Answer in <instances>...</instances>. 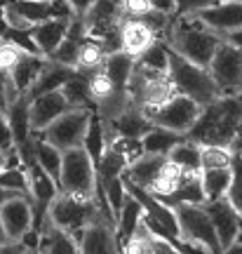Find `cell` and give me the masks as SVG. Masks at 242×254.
Listing matches in <instances>:
<instances>
[{
  "label": "cell",
  "mask_w": 242,
  "mask_h": 254,
  "mask_svg": "<svg viewBox=\"0 0 242 254\" xmlns=\"http://www.w3.org/2000/svg\"><path fill=\"white\" fill-rule=\"evenodd\" d=\"M5 2H7V0H0V12H2V7H5Z\"/></svg>",
  "instance_id": "816d5d0a"
},
{
  "label": "cell",
  "mask_w": 242,
  "mask_h": 254,
  "mask_svg": "<svg viewBox=\"0 0 242 254\" xmlns=\"http://www.w3.org/2000/svg\"><path fill=\"white\" fill-rule=\"evenodd\" d=\"M28 106H31V99L28 97H19L7 106L5 116H7L9 129H12V136H14V146H24L33 139V132H31V118H28Z\"/></svg>",
  "instance_id": "603a6c76"
},
{
  "label": "cell",
  "mask_w": 242,
  "mask_h": 254,
  "mask_svg": "<svg viewBox=\"0 0 242 254\" xmlns=\"http://www.w3.org/2000/svg\"><path fill=\"white\" fill-rule=\"evenodd\" d=\"M240 90H242V66H240Z\"/></svg>",
  "instance_id": "f5cc1de1"
},
{
  "label": "cell",
  "mask_w": 242,
  "mask_h": 254,
  "mask_svg": "<svg viewBox=\"0 0 242 254\" xmlns=\"http://www.w3.org/2000/svg\"><path fill=\"white\" fill-rule=\"evenodd\" d=\"M61 92L71 109H94L92 92H90V73L73 68L71 78L63 82Z\"/></svg>",
  "instance_id": "484cf974"
},
{
  "label": "cell",
  "mask_w": 242,
  "mask_h": 254,
  "mask_svg": "<svg viewBox=\"0 0 242 254\" xmlns=\"http://www.w3.org/2000/svg\"><path fill=\"white\" fill-rule=\"evenodd\" d=\"M0 45H2V38H0Z\"/></svg>",
  "instance_id": "11a10c76"
},
{
  "label": "cell",
  "mask_w": 242,
  "mask_h": 254,
  "mask_svg": "<svg viewBox=\"0 0 242 254\" xmlns=\"http://www.w3.org/2000/svg\"><path fill=\"white\" fill-rule=\"evenodd\" d=\"M153 236H155V233H153ZM155 238H158V236H155ZM155 254H181V252H177V250H174L170 243H165L162 238H158V247H155Z\"/></svg>",
  "instance_id": "f6af8a7d"
},
{
  "label": "cell",
  "mask_w": 242,
  "mask_h": 254,
  "mask_svg": "<svg viewBox=\"0 0 242 254\" xmlns=\"http://www.w3.org/2000/svg\"><path fill=\"white\" fill-rule=\"evenodd\" d=\"M73 73V66H66V64H59L54 59H47L45 66L40 68L38 78L33 80L31 90H28V99H36L40 94H47V92H54V90H61L63 82L71 78Z\"/></svg>",
  "instance_id": "e0dca14e"
},
{
  "label": "cell",
  "mask_w": 242,
  "mask_h": 254,
  "mask_svg": "<svg viewBox=\"0 0 242 254\" xmlns=\"http://www.w3.org/2000/svg\"><path fill=\"white\" fill-rule=\"evenodd\" d=\"M92 2H94V0H68V5H71L73 12H75V17H85V12L92 7Z\"/></svg>",
  "instance_id": "7bdbcfd3"
},
{
  "label": "cell",
  "mask_w": 242,
  "mask_h": 254,
  "mask_svg": "<svg viewBox=\"0 0 242 254\" xmlns=\"http://www.w3.org/2000/svg\"><path fill=\"white\" fill-rule=\"evenodd\" d=\"M80 254H122V245L116 236V219L108 214H99L90 226L82 228Z\"/></svg>",
  "instance_id": "30bf717a"
},
{
  "label": "cell",
  "mask_w": 242,
  "mask_h": 254,
  "mask_svg": "<svg viewBox=\"0 0 242 254\" xmlns=\"http://www.w3.org/2000/svg\"><path fill=\"white\" fill-rule=\"evenodd\" d=\"M205 209L212 224H214V231L219 236V243H221V250L228 247L233 243L238 233L242 231V217L235 212V207L228 202L226 198H219V200H209L205 202Z\"/></svg>",
  "instance_id": "5bb4252c"
},
{
  "label": "cell",
  "mask_w": 242,
  "mask_h": 254,
  "mask_svg": "<svg viewBox=\"0 0 242 254\" xmlns=\"http://www.w3.org/2000/svg\"><path fill=\"white\" fill-rule=\"evenodd\" d=\"M231 186L226 190V200L235 207V212L242 217V155L233 153V163H231Z\"/></svg>",
  "instance_id": "8d00e7d4"
},
{
  "label": "cell",
  "mask_w": 242,
  "mask_h": 254,
  "mask_svg": "<svg viewBox=\"0 0 242 254\" xmlns=\"http://www.w3.org/2000/svg\"><path fill=\"white\" fill-rule=\"evenodd\" d=\"M155 40H160V38L155 36L144 21H136V19L120 21V50H122L125 55L136 59V57L144 55Z\"/></svg>",
  "instance_id": "9a60e30c"
},
{
  "label": "cell",
  "mask_w": 242,
  "mask_h": 254,
  "mask_svg": "<svg viewBox=\"0 0 242 254\" xmlns=\"http://www.w3.org/2000/svg\"><path fill=\"white\" fill-rule=\"evenodd\" d=\"M231 167H214V170H200V179H202V190H205L207 202L209 200L226 198V190L231 186Z\"/></svg>",
  "instance_id": "f546056e"
},
{
  "label": "cell",
  "mask_w": 242,
  "mask_h": 254,
  "mask_svg": "<svg viewBox=\"0 0 242 254\" xmlns=\"http://www.w3.org/2000/svg\"><path fill=\"white\" fill-rule=\"evenodd\" d=\"M233 153H238V155H242V125H240V129L235 132V136H233V141H231V146H228Z\"/></svg>",
  "instance_id": "bcb514c9"
},
{
  "label": "cell",
  "mask_w": 242,
  "mask_h": 254,
  "mask_svg": "<svg viewBox=\"0 0 242 254\" xmlns=\"http://www.w3.org/2000/svg\"><path fill=\"white\" fill-rule=\"evenodd\" d=\"M242 125V92L219 94L214 101L200 109L195 125L190 127V141L200 146H231Z\"/></svg>",
  "instance_id": "6da1fadb"
},
{
  "label": "cell",
  "mask_w": 242,
  "mask_h": 254,
  "mask_svg": "<svg viewBox=\"0 0 242 254\" xmlns=\"http://www.w3.org/2000/svg\"><path fill=\"white\" fill-rule=\"evenodd\" d=\"M59 190L78 195V198L97 200V190H99L97 165L92 163V158L87 155V151L82 146L63 151Z\"/></svg>",
  "instance_id": "5b68a950"
},
{
  "label": "cell",
  "mask_w": 242,
  "mask_h": 254,
  "mask_svg": "<svg viewBox=\"0 0 242 254\" xmlns=\"http://www.w3.org/2000/svg\"><path fill=\"white\" fill-rule=\"evenodd\" d=\"M9 148H14V136H12L5 111H0V153H7Z\"/></svg>",
  "instance_id": "60d3db41"
},
{
  "label": "cell",
  "mask_w": 242,
  "mask_h": 254,
  "mask_svg": "<svg viewBox=\"0 0 242 254\" xmlns=\"http://www.w3.org/2000/svg\"><path fill=\"white\" fill-rule=\"evenodd\" d=\"M200 104L193 101L190 97L183 94H174L170 101H165L158 111L151 113V123L172 132H179V134H188L190 127L195 125L197 116H200Z\"/></svg>",
  "instance_id": "ba28073f"
},
{
  "label": "cell",
  "mask_w": 242,
  "mask_h": 254,
  "mask_svg": "<svg viewBox=\"0 0 242 254\" xmlns=\"http://www.w3.org/2000/svg\"><path fill=\"white\" fill-rule=\"evenodd\" d=\"M141 219H144V205L134 195L127 193L125 202H122V207H120V212L116 217V236L120 240V245H125L127 240L134 236L139 224H141Z\"/></svg>",
  "instance_id": "cb8c5ba5"
},
{
  "label": "cell",
  "mask_w": 242,
  "mask_h": 254,
  "mask_svg": "<svg viewBox=\"0 0 242 254\" xmlns=\"http://www.w3.org/2000/svg\"><path fill=\"white\" fill-rule=\"evenodd\" d=\"M240 66H242V50L233 47L231 43L221 40V45L216 47L212 62L207 66V71L212 73L214 82L219 85L221 94H233L240 90Z\"/></svg>",
  "instance_id": "9c48e42d"
},
{
  "label": "cell",
  "mask_w": 242,
  "mask_h": 254,
  "mask_svg": "<svg viewBox=\"0 0 242 254\" xmlns=\"http://www.w3.org/2000/svg\"><path fill=\"white\" fill-rule=\"evenodd\" d=\"M177 224H179V236L190 245L205 247L209 254H221V243L214 231V224L207 214L205 205H177L174 207Z\"/></svg>",
  "instance_id": "8992f818"
},
{
  "label": "cell",
  "mask_w": 242,
  "mask_h": 254,
  "mask_svg": "<svg viewBox=\"0 0 242 254\" xmlns=\"http://www.w3.org/2000/svg\"><path fill=\"white\" fill-rule=\"evenodd\" d=\"M167 75H170L172 85L177 94L190 97L193 101H197L200 106H205L209 101H214L221 90L214 82L212 73L207 71L205 66L188 62L186 57H181L179 52H174L170 47V64H167Z\"/></svg>",
  "instance_id": "3957f363"
},
{
  "label": "cell",
  "mask_w": 242,
  "mask_h": 254,
  "mask_svg": "<svg viewBox=\"0 0 242 254\" xmlns=\"http://www.w3.org/2000/svg\"><path fill=\"white\" fill-rule=\"evenodd\" d=\"M99 214H108V212H104V209L99 207L97 200L78 198V195H71V193L59 190L52 198V202H50L47 221L54 224L57 228H63V231L73 233L75 238H80L82 228L90 226ZM108 217H111V214H108Z\"/></svg>",
  "instance_id": "277c9868"
},
{
  "label": "cell",
  "mask_w": 242,
  "mask_h": 254,
  "mask_svg": "<svg viewBox=\"0 0 242 254\" xmlns=\"http://www.w3.org/2000/svg\"><path fill=\"white\" fill-rule=\"evenodd\" d=\"M24 55V50L17 45H12L7 40H2V45H0V71L2 73H9L12 71V66L19 62V57Z\"/></svg>",
  "instance_id": "74e56055"
},
{
  "label": "cell",
  "mask_w": 242,
  "mask_h": 254,
  "mask_svg": "<svg viewBox=\"0 0 242 254\" xmlns=\"http://www.w3.org/2000/svg\"><path fill=\"white\" fill-rule=\"evenodd\" d=\"M2 167H5V158H2V153H0V172H2Z\"/></svg>",
  "instance_id": "f907efd6"
},
{
  "label": "cell",
  "mask_w": 242,
  "mask_h": 254,
  "mask_svg": "<svg viewBox=\"0 0 242 254\" xmlns=\"http://www.w3.org/2000/svg\"><path fill=\"white\" fill-rule=\"evenodd\" d=\"M167 163H172L181 172H200L202 170V158H200V144L190 141L188 136L167 153Z\"/></svg>",
  "instance_id": "83f0119b"
},
{
  "label": "cell",
  "mask_w": 242,
  "mask_h": 254,
  "mask_svg": "<svg viewBox=\"0 0 242 254\" xmlns=\"http://www.w3.org/2000/svg\"><path fill=\"white\" fill-rule=\"evenodd\" d=\"M38 250L43 254H80V243L73 233L57 228L45 219V224L40 228V247Z\"/></svg>",
  "instance_id": "ffe728a7"
},
{
  "label": "cell",
  "mask_w": 242,
  "mask_h": 254,
  "mask_svg": "<svg viewBox=\"0 0 242 254\" xmlns=\"http://www.w3.org/2000/svg\"><path fill=\"white\" fill-rule=\"evenodd\" d=\"M92 113H94V109H68L54 120L45 132H38V134L47 139L52 146H57L59 151L78 148V146H82Z\"/></svg>",
  "instance_id": "52a82bcc"
},
{
  "label": "cell",
  "mask_w": 242,
  "mask_h": 254,
  "mask_svg": "<svg viewBox=\"0 0 242 254\" xmlns=\"http://www.w3.org/2000/svg\"><path fill=\"white\" fill-rule=\"evenodd\" d=\"M12 195H19V193H12V190H7V189H2V186H0V205H2L5 200H9Z\"/></svg>",
  "instance_id": "c3c4849f"
},
{
  "label": "cell",
  "mask_w": 242,
  "mask_h": 254,
  "mask_svg": "<svg viewBox=\"0 0 242 254\" xmlns=\"http://www.w3.org/2000/svg\"><path fill=\"white\" fill-rule=\"evenodd\" d=\"M186 134H179V132H172V129H165V127L153 125L144 136H141V146H144V153H155V155H167L174 148V146L183 141Z\"/></svg>",
  "instance_id": "f1b7e54d"
},
{
  "label": "cell",
  "mask_w": 242,
  "mask_h": 254,
  "mask_svg": "<svg viewBox=\"0 0 242 254\" xmlns=\"http://www.w3.org/2000/svg\"><path fill=\"white\" fill-rule=\"evenodd\" d=\"M47 57L43 55H33V52H24V55L19 57V62L12 66V71H9V78L14 82V87L21 97H26L28 90H31V85L33 80L38 78V73L40 68L45 66Z\"/></svg>",
  "instance_id": "44dd1931"
},
{
  "label": "cell",
  "mask_w": 242,
  "mask_h": 254,
  "mask_svg": "<svg viewBox=\"0 0 242 254\" xmlns=\"http://www.w3.org/2000/svg\"><path fill=\"white\" fill-rule=\"evenodd\" d=\"M235 240H242V231H240V233H238V238H235Z\"/></svg>",
  "instance_id": "db71d44e"
},
{
  "label": "cell",
  "mask_w": 242,
  "mask_h": 254,
  "mask_svg": "<svg viewBox=\"0 0 242 254\" xmlns=\"http://www.w3.org/2000/svg\"><path fill=\"white\" fill-rule=\"evenodd\" d=\"M0 219L9 240H19L33 226V202L31 195H12L0 205Z\"/></svg>",
  "instance_id": "7c38bea8"
},
{
  "label": "cell",
  "mask_w": 242,
  "mask_h": 254,
  "mask_svg": "<svg viewBox=\"0 0 242 254\" xmlns=\"http://www.w3.org/2000/svg\"><path fill=\"white\" fill-rule=\"evenodd\" d=\"M5 243H9V238H7L5 226H2V219H0V245H5Z\"/></svg>",
  "instance_id": "681fc988"
},
{
  "label": "cell",
  "mask_w": 242,
  "mask_h": 254,
  "mask_svg": "<svg viewBox=\"0 0 242 254\" xmlns=\"http://www.w3.org/2000/svg\"><path fill=\"white\" fill-rule=\"evenodd\" d=\"M82 148L87 151V155L92 158V163L99 165L101 155L106 153V134H104V123H101V116L97 111L92 113L90 125H87V132H85V139H82Z\"/></svg>",
  "instance_id": "4dcf8cb0"
},
{
  "label": "cell",
  "mask_w": 242,
  "mask_h": 254,
  "mask_svg": "<svg viewBox=\"0 0 242 254\" xmlns=\"http://www.w3.org/2000/svg\"><path fill=\"white\" fill-rule=\"evenodd\" d=\"M181 170H177L172 163H165L162 165V170L158 172V177H155V182L151 184V189H148V193H151L153 198L162 200L165 195H170L172 190L177 189V184H179L181 179Z\"/></svg>",
  "instance_id": "836d02e7"
},
{
  "label": "cell",
  "mask_w": 242,
  "mask_h": 254,
  "mask_svg": "<svg viewBox=\"0 0 242 254\" xmlns=\"http://www.w3.org/2000/svg\"><path fill=\"white\" fill-rule=\"evenodd\" d=\"M68 26H71V19H47V21L31 26V36H33V43L38 45L40 55L50 59L54 55V50L61 45V40L66 38Z\"/></svg>",
  "instance_id": "2e32d148"
},
{
  "label": "cell",
  "mask_w": 242,
  "mask_h": 254,
  "mask_svg": "<svg viewBox=\"0 0 242 254\" xmlns=\"http://www.w3.org/2000/svg\"><path fill=\"white\" fill-rule=\"evenodd\" d=\"M165 163H167V155L141 153L139 158H134L132 163L127 165L122 177H125L127 182H132V184H136V186H141V189L148 190Z\"/></svg>",
  "instance_id": "ac0fdd59"
},
{
  "label": "cell",
  "mask_w": 242,
  "mask_h": 254,
  "mask_svg": "<svg viewBox=\"0 0 242 254\" xmlns=\"http://www.w3.org/2000/svg\"><path fill=\"white\" fill-rule=\"evenodd\" d=\"M21 94L17 92L14 82L9 78V73H2L0 71V111H7V106L12 104L14 99H19Z\"/></svg>",
  "instance_id": "f35d334b"
},
{
  "label": "cell",
  "mask_w": 242,
  "mask_h": 254,
  "mask_svg": "<svg viewBox=\"0 0 242 254\" xmlns=\"http://www.w3.org/2000/svg\"><path fill=\"white\" fill-rule=\"evenodd\" d=\"M214 5V0H177V9H174V17H181V14H193L197 9L209 7Z\"/></svg>",
  "instance_id": "ab89813d"
},
{
  "label": "cell",
  "mask_w": 242,
  "mask_h": 254,
  "mask_svg": "<svg viewBox=\"0 0 242 254\" xmlns=\"http://www.w3.org/2000/svg\"><path fill=\"white\" fill-rule=\"evenodd\" d=\"M224 38L216 31L202 24L195 14H181V17L172 19L170 33L165 38V43L179 52L181 57H186L188 62L197 64V66H209L212 57H214L216 47L221 45Z\"/></svg>",
  "instance_id": "7a4b0ae2"
},
{
  "label": "cell",
  "mask_w": 242,
  "mask_h": 254,
  "mask_svg": "<svg viewBox=\"0 0 242 254\" xmlns=\"http://www.w3.org/2000/svg\"><path fill=\"white\" fill-rule=\"evenodd\" d=\"M38 254H43V252H40V250H38Z\"/></svg>",
  "instance_id": "9f6ffc18"
},
{
  "label": "cell",
  "mask_w": 242,
  "mask_h": 254,
  "mask_svg": "<svg viewBox=\"0 0 242 254\" xmlns=\"http://www.w3.org/2000/svg\"><path fill=\"white\" fill-rule=\"evenodd\" d=\"M193 14L212 31H216L219 36H226L231 31L242 28V0H219V2L197 9Z\"/></svg>",
  "instance_id": "8fae6325"
},
{
  "label": "cell",
  "mask_w": 242,
  "mask_h": 254,
  "mask_svg": "<svg viewBox=\"0 0 242 254\" xmlns=\"http://www.w3.org/2000/svg\"><path fill=\"white\" fill-rule=\"evenodd\" d=\"M33 153H36V163L40 165V170L57 182L59 186V174H61V158H63V151H59L57 146H52L47 139L33 132Z\"/></svg>",
  "instance_id": "4316f807"
},
{
  "label": "cell",
  "mask_w": 242,
  "mask_h": 254,
  "mask_svg": "<svg viewBox=\"0 0 242 254\" xmlns=\"http://www.w3.org/2000/svg\"><path fill=\"white\" fill-rule=\"evenodd\" d=\"M200 158H202V170L231 167L233 151L228 146H200Z\"/></svg>",
  "instance_id": "d590c367"
},
{
  "label": "cell",
  "mask_w": 242,
  "mask_h": 254,
  "mask_svg": "<svg viewBox=\"0 0 242 254\" xmlns=\"http://www.w3.org/2000/svg\"><path fill=\"white\" fill-rule=\"evenodd\" d=\"M226 40V43H231L233 47H238V50H242V28H238V31H231V33H226V36H221Z\"/></svg>",
  "instance_id": "ee69618b"
},
{
  "label": "cell",
  "mask_w": 242,
  "mask_h": 254,
  "mask_svg": "<svg viewBox=\"0 0 242 254\" xmlns=\"http://www.w3.org/2000/svg\"><path fill=\"white\" fill-rule=\"evenodd\" d=\"M85 38H87V28H85L82 17H73L71 26H68V33H66L61 45L54 50V55L50 59H54V62H59V64H66V66H75V59H78V52H80Z\"/></svg>",
  "instance_id": "7402d4cb"
},
{
  "label": "cell",
  "mask_w": 242,
  "mask_h": 254,
  "mask_svg": "<svg viewBox=\"0 0 242 254\" xmlns=\"http://www.w3.org/2000/svg\"><path fill=\"white\" fill-rule=\"evenodd\" d=\"M221 254H242V240H233L228 247L221 250Z\"/></svg>",
  "instance_id": "7dc6e473"
},
{
  "label": "cell",
  "mask_w": 242,
  "mask_h": 254,
  "mask_svg": "<svg viewBox=\"0 0 242 254\" xmlns=\"http://www.w3.org/2000/svg\"><path fill=\"white\" fill-rule=\"evenodd\" d=\"M136 64L144 66L146 71L153 73H167V64H170V45L165 40H155L141 57H136Z\"/></svg>",
  "instance_id": "d6a6232c"
},
{
  "label": "cell",
  "mask_w": 242,
  "mask_h": 254,
  "mask_svg": "<svg viewBox=\"0 0 242 254\" xmlns=\"http://www.w3.org/2000/svg\"><path fill=\"white\" fill-rule=\"evenodd\" d=\"M111 125L116 129V134L122 136V139H141V136L153 127V123L144 111L129 106L125 113H120L118 118L111 120Z\"/></svg>",
  "instance_id": "d4e9b609"
},
{
  "label": "cell",
  "mask_w": 242,
  "mask_h": 254,
  "mask_svg": "<svg viewBox=\"0 0 242 254\" xmlns=\"http://www.w3.org/2000/svg\"><path fill=\"white\" fill-rule=\"evenodd\" d=\"M160 202H165L172 209L177 205H183V202H188V205H205L207 198H205V190H202L200 172H183L179 184H177V189L172 190L170 195H165Z\"/></svg>",
  "instance_id": "d6986e66"
},
{
  "label": "cell",
  "mask_w": 242,
  "mask_h": 254,
  "mask_svg": "<svg viewBox=\"0 0 242 254\" xmlns=\"http://www.w3.org/2000/svg\"><path fill=\"white\" fill-rule=\"evenodd\" d=\"M104 57H106V52H104L101 43H99L97 38L87 36L85 38V43H82V47H80V52H78V59H75V66H73V68L92 73L104 64Z\"/></svg>",
  "instance_id": "1f68e13d"
},
{
  "label": "cell",
  "mask_w": 242,
  "mask_h": 254,
  "mask_svg": "<svg viewBox=\"0 0 242 254\" xmlns=\"http://www.w3.org/2000/svg\"><path fill=\"white\" fill-rule=\"evenodd\" d=\"M0 186L12 190V193H19V195H31V179H28L26 167L24 165H19V167H5L0 172Z\"/></svg>",
  "instance_id": "e575fe53"
},
{
  "label": "cell",
  "mask_w": 242,
  "mask_h": 254,
  "mask_svg": "<svg viewBox=\"0 0 242 254\" xmlns=\"http://www.w3.org/2000/svg\"><path fill=\"white\" fill-rule=\"evenodd\" d=\"M68 109L71 106H68V101H66L61 90L47 92V94H40L36 99H31V106H28L31 132H45L47 127Z\"/></svg>",
  "instance_id": "4fadbf2b"
},
{
  "label": "cell",
  "mask_w": 242,
  "mask_h": 254,
  "mask_svg": "<svg viewBox=\"0 0 242 254\" xmlns=\"http://www.w3.org/2000/svg\"><path fill=\"white\" fill-rule=\"evenodd\" d=\"M0 254H38L33 250H28L24 243H19V240H9L5 245H0Z\"/></svg>",
  "instance_id": "b9f144b4"
}]
</instances>
